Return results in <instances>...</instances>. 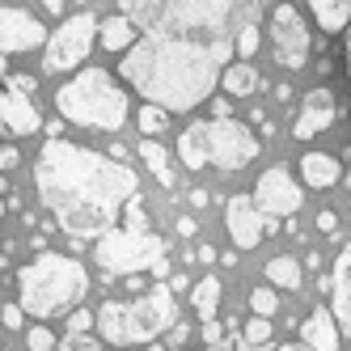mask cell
Segmentation results:
<instances>
[{"instance_id":"26","label":"cell","mask_w":351,"mask_h":351,"mask_svg":"<svg viewBox=\"0 0 351 351\" xmlns=\"http://www.w3.org/2000/svg\"><path fill=\"white\" fill-rule=\"evenodd\" d=\"M271 317H250L245 326H241V330H237V351H263L267 343H271Z\"/></svg>"},{"instance_id":"50","label":"cell","mask_w":351,"mask_h":351,"mask_svg":"<svg viewBox=\"0 0 351 351\" xmlns=\"http://www.w3.org/2000/svg\"><path fill=\"white\" fill-rule=\"evenodd\" d=\"M0 72H5V51H0Z\"/></svg>"},{"instance_id":"48","label":"cell","mask_w":351,"mask_h":351,"mask_svg":"<svg viewBox=\"0 0 351 351\" xmlns=\"http://www.w3.org/2000/svg\"><path fill=\"white\" fill-rule=\"evenodd\" d=\"M9 191V178H5V173H0V195H5Z\"/></svg>"},{"instance_id":"25","label":"cell","mask_w":351,"mask_h":351,"mask_svg":"<svg viewBox=\"0 0 351 351\" xmlns=\"http://www.w3.org/2000/svg\"><path fill=\"white\" fill-rule=\"evenodd\" d=\"M140 161H148V169L157 173L161 186H173V169H169V153L157 144V136H144L140 140Z\"/></svg>"},{"instance_id":"24","label":"cell","mask_w":351,"mask_h":351,"mask_svg":"<svg viewBox=\"0 0 351 351\" xmlns=\"http://www.w3.org/2000/svg\"><path fill=\"white\" fill-rule=\"evenodd\" d=\"M220 85H224V93H229V97H250L263 81H258V72L250 68V64H233V68H224Z\"/></svg>"},{"instance_id":"1","label":"cell","mask_w":351,"mask_h":351,"mask_svg":"<svg viewBox=\"0 0 351 351\" xmlns=\"http://www.w3.org/2000/svg\"><path fill=\"white\" fill-rule=\"evenodd\" d=\"M34 186L43 208L60 220V229L72 241H85L106 233L119 220L123 204L136 195V173L128 165H119L114 157H102L93 148L51 136L38 153Z\"/></svg>"},{"instance_id":"4","label":"cell","mask_w":351,"mask_h":351,"mask_svg":"<svg viewBox=\"0 0 351 351\" xmlns=\"http://www.w3.org/2000/svg\"><path fill=\"white\" fill-rule=\"evenodd\" d=\"M173 317H178V300L165 280H157L148 288V296L136 300H106L93 313V326L102 330V343L114 347H132V343H153L157 335H165Z\"/></svg>"},{"instance_id":"38","label":"cell","mask_w":351,"mask_h":351,"mask_svg":"<svg viewBox=\"0 0 351 351\" xmlns=\"http://www.w3.org/2000/svg\"><path fill=\"white\" fill-rule=\"evenodd\" d=\"M195 229H199L195 216H178V237H195Z\"/></svg>"},{"instance_id":"37","label":"cell","mask_w":351,"mask_h":351,"mask_svg":"<svg viewBox=\"0 0 351 351\" xmlns=\"http://www.w3.org/2000/svg\"><path fill=\"white\" fill-rule=\"evenodd\" d=\"M9 89H17V93H34V77H21V72H13V77H9Z\"/></svg>"},{"instance_id":"8","label":"cell","mask_w":351,"mask_h":351,"mask_svg":"<svg viewBox=\"0 0 351 351\" xmlns=\"http://www.w3.org/2000/svg\"><path fill=\"white\" fill-rule=\"evenodd\" d=\"M93 38H97V17L93 13H72L68 21H60L56 34L47 38V56H43V68L47 72H68L77 68L89 51H93Z\"/></svg>"},{"instance_id":"27","label":"cell","mask_w":351,"mask_h":351,"mask_svg":"<svg viewBox=\"0 0 351 351\" xmlns=\"http://www.w3.org/2000/svg\"><path fill=\"white\" fill-rule=\"evenodd\" d=\"M119 5H123V13L136 21V30H140V26H157V21H161L165 0H119Z\"/></svg>"},{"instance_id":"36","label":"cell","mask_w":351,"mask_h":351,"mask_svg":"<svg viewBox=\"0 0 351 351\" xmlns=\"http://www.w3.org/2000/svg\"><path fill=\"white\" fill-rule=\"evenodd\" d=\"M317 229H322L326 237H339V216H335V212H322V216H317Z\"/></svg>"},{"instance_id":"9","label":"cell","mask_w":351,"mask_h":351,"mask_svg":"<svg viewBox=\"0 0 351 351\" xmlns=\"http://www.w3.org/2000/svg\"><path fill=\"white\" fill-rule=\"evenodd\" d=\"M250 161H258V140L250 136L245 123H237V119H212L208 123V165L241 169Z\"/></svg>"},{"instance_id":"3","label":"cell","mask_w":351,"mask_h":351,"mask_svg":"<svg viewBox=\"0 0 351 351\" xmlns=\"http://www.w3.org/2000/svg\"><path fill=\"white\" fill-rule=\"evenodd\" d=\"M85 292H89V271L72 254L38 250V254L17 271V305L34 322L68 313Z\"/></svg>"},{"instance_id":"19","label":"cell","mask_w":351,"mask_h":351,"mask_svg":"<svg viewBox=\"0 0 351 351\" xmlns=\"http://www.w3.org/2000/svg\"><path fill=\"white\" fill-rule=\"evenodd\" d=\"M178 157L186 169H204L208 165V123H191L178 140Z\"/></svg>"},{"instance_id":"30","label":"cell","mask_w":351,"mask_h":351,"mask_svg":"<svg viewBox=\"0 0 351 351\" xmlns=\"http://www.w3.org/2000/svg\"><path fill=\"white\" fill-rule=\"evenodd\" d=\"M250 309H254L258 317H271L275 309H280V296H275V288H271V284L250 288Z\"/></svg>"},{"instance_id":"31","label":"cell","mask_w":351,"mask_h":351,"mask_svg":"<svg viewBox=\"0 0 351 351\" xmlns=\"http://www.w3.org/2000/svg\"><path fill=\"white\" fill-rule=\"evenodd\" d=\"M26 347L30 351H56V330H47V322H34L26 330Z\"/></svg>"},{"instance_id":"20","label":"cell","mask_w":351,"mask_h":351,"mask_svg":"<svg viewBox=\"0 0 351 351\" xmlns=\"http://www.w3.org/2000/svg\"><path fill=\"white\" fill-rule=\"evenodd\" d=\"M97 38H102L106 51H123V47L136 43V21H132L128 13L106 17V21H97Z\"/></svg>"},{"instance_id":"21","label":"cell","mask_w":351,"mask_h":351,"mask_svg":"<svg viewBox=\"0 0 351 351\" xmlns=\"http://www.w3.org/2000/svg\"><path fill=\"white\" fill-rule=\"evenodd\" d=\"M309 9L317 13V26L326 34H339L351 21V0H309Z\"/></svg>"},{"instance_id":"6","label":"cell","mask_w":351,"mask_h":351,"mask_svg":"<svg viewBox=\"0 0 351 351\" xmlns=\"http://www.w3.org/2000/svg\"><path fill=\"white\" fill-rule=\"evenodd\" d=\"M93 258L102 263L106 275H132V271H144L165 258V241L157 233H148V216L140 208V199L132 195L123 204V224L114 220L106 233L93 237Z\"/></svg>"},{"instance_id":"43","label":"cell","mask_w":351,"mask_h":351,"mask_svg":"<svg viewBox=\"0 0 351 351\" xmlns=\"http://www.w3.org/2000/svg\"><path fill=\"white\" fill-rule=\"evenodd\" d=\"M216 263H224V267H237V250H224V254H220Z\"/></svg>"},{"instance_id":"10","label":"cell","mask_w":351,"mask_h":351,"mask_svg":"<svg viewBox=\"0 0 351 351\" xmlns=\"http://www.w3.org/2000/svg\"><path fill=\"white\" fill-rule=\"evenodd\" d=\"M271 51L284 68H305L309 64V30H305V21H300V13L288 0H280L275 13H271Z\"/></svg>"},{"instance_id":"54","label":"cell","mask_w":351,"mask_h":351,"mask_svg":"<svg viewBox=\"0 0 351 351\" xmlns=\"http://www.w3.org/2000/svg\"><path fill=\"white\" fill-rule=\"evenodd\" d=\"M77 5H81V0H77Z\"/></svg>"},{"instance_id":"40","label":"cell","mask_w":351,"mask_h":351,"mask_svg":"<svg viewBox=\"0 0 351 351\" xmlns=\"http://www.w3.org/2000/svg\"><path fill=\"white\" fill-rule=\"evenodd\" d=\"M212 119H229V102H224V97H220V102H212Z\"/></svg>"},{"instance_id":"23","label":"cell","mask_w":351,"mask_h":351,"mask_svg":"<svg viewBox=\"0 0 351 351\" xmlns=\"http://www.w3.org/2000/svg\"><path fill=\"white\" fill-rule=\"evenodd\" d=\"M267 280H271V288H288V292H296L300 288V263L292 258V254H275L271 263H267Z\"/></svg>"},{"instance_id":"32","label":"cell","mask_w":351,"mask_h":351,"mask_svg":"<svg viewBox=\"0 0 351 351\" xmlns=\"http://www.w3.org/2000/svg\"><path fill=\"white\" fill-rule=\"evenodd\" d=\"M60 351H102V343H97V339H89V330L85 335H64V343H60Z\"/></svg>"},{"instance_id":"41","label":"cell","mask_w":351,"mask_h":351,"mask_svg":"<svg viewBox=\"0 0 351 351\" xmlns=\"http://www.w3.org/2000/svg\"><path fill=\"white\" fill-rule=\"evenodd\" d=\"M275 102H292V85H275Z\"/></svg>"},{"instance_id":"35","label":"cell","mask_w":351,"mask_h":351,"mask_svg":"<svg viewBox=\"0 0 351 351\" xmlns=\"http://www.w3.org/2000/svg\"><path fill=\"white\" fill-rule=\"evenodd\" d=\"M17 161H21V157H17V148H13V144H0V173L17 169Z\"/></svg>"},{"instance_id":"33","label":"cell","mask_w":351,"mask_h":351,"mask_svg":"<svg viewBox=\"0 0 351 351\" xmlns=\"http://www.w3.org/2000/svg\"><path fill=\"white\" fill-rule=\"evenodd\" d=\"M64 330H72V335L93 330V313L89 309H68V326H64Z\"/></svg>"},{"instance_id":"12","label":"cell","mask_w":351,"mask_h":351,"mask_svg":"<svg viewBox=\"0 0 351 351\" xmlns=\"http://www.w3.org/2000/svg\"><path fill=\"white\" fill-rule=\"evenodd\" d=\"M254 204L263 216L271 220H284V216H296L300 204H305V195H300V182L292 178L288 169H267L258 186H254Z\"/></svg>"},{"instance_id":"18","label":"cell","mask_w":351,"mask_h":351,"mask_svg":"<svg viewBox=\"0 0 351 351\" xmlns=\"http://www.w3.org/2000/svg\"><path fill=\"white\" fill-rule=\"evenodd\" d=\"M300 178H305V186H335L343 178V165L330 157V153H305L300 157Z\"/></svg>"},{"instance_id":"28","label":"cell","mask_w":351,"mask_h":351,"mask_svg":"<svg viewBox=\"0 0 351 351\" xmlns=\"http://www.w3.org/2000/svg\"><path fill=\"white\" fill-rule=\"evenodd\" d=\"M165 119H169V110L157 106V102H144L140 114H136V123H140V132H144V136H161V132H165Z\"/></svg>"},{"instance_id":"17","label":"cell","mask_w":351,"mask_h":351,"mask_svg":"<svg viewBox=\"0 0 351 351\" xmlns=\"http://www.w3.org/2000/svg\"><path fill=\"white\" fill-rule=\"evenodd\" d=\"M38 128H43V119L30 106V93L9 89V97H5V132H13V136H34Z\"/></svg>"},{"instance_id":"22","label":"cell","mask_w":351,"mask_h":351,"mask_svg":"<svg viewBox=\"0 0 351 351\" xmlns=\"http://www.w3.org/2000/svg\"><path fill=\"white\" fill-rule=\"evenodd\" d=\"M220 296H224V288H220V280L216 275H204L195 288H191V305H195V313L199 317H216V309H220Z\"/></svg>"},{"instance_id":"52","label":"cell","mask_w":351,"mask_h":351,"mask_svg":"<svg viewBox=\"0 0 351 351\" xmlns=\"http://www.w3.org/2000/svg\"><path fill=\"white\" fill-rule=\"evenodd\" d=\"M0 339H5V326H0Z\"/></svg>"},{"instance_id":"7","label":"cell","mask_w":351,"mask_h":351,"mask_svg":"<svg viewBox=\"0 0 351 351\" xmlns=\"http://www.w3.org/2000/svg\"><path fill=\"white\" fill-rule=\"evenodd\" d=\"M233 5H237V0H165L157 30H165V34H195V30H204V34H212V43L229 38Z\"/></svg>"},{"instance_id":"46","label":"cell","mask_w":351,"mask_h":351,"mask_svg":"<svg viewBox=\"0 0 351 351\" xmlns=\"http://www.w3.org/2000/svg\"><path fill=\"white\" fill-rule=\"evenodd\" d=\"M5 97H9V93L0 89V132H5Z\"/></svg>"},{"instance_id":"5","label":"cell","mask_w":351,"mask_h":351,"mask_svg":"<svg viewBox=\"0 0 351 351\" xmlns=\"http://www.w3.org/2000/svg\"><path fill=\"white\" fill-rule=\"evenodd\" d=\"M60 119L81 123V128H97V132H119L128 119V93L110 77L106 68H81L60 93H56Z\"/></svg>"},{"instance_id":"39","label":"cell","mask_w":351,"mask_h":351,"mask_svg":"<svg viewBox=\"0 0 351 351\" xmlns=\"http://www.w3.org/2000/svg\"><path fill=\"white\" fill-rule=\"evenodd\" d=\"M186 199H191V208H208V191H204V186H195Z\"/></svg>"},{"instance_id":"16","label":"cell","mask_w":351,"mask_h":351,"mask_svg":"<svg viewBox=\"0 0 351 351\" xmlns=\"http://www.w3.org/2000/svg\"><path fill=\"white\" fill-rule=\"evenodd\" d=\"M300 343L313 347V351H339V322L326 305H317L305 322H300Z\"/></svg>"},{"instance_id":"34","label":"cell","mask_w":351,"mask_h":351,"mask_svg":"<svg viewBox=\"0 0 351 351\" xmlns=\"http://www.w3.org/2000/svg\"><path fill=\"white\" fill-rule=\"evenodd\" d=\"M21 322H26V309L9 300V305L0 309V326H5V330H21Z\"/></svg>"},{"instance_id":"47","label":"cell","mask_w":351,"mask_h":351,"mask_svg":"<svg viewBox=\"0 0 351 351\" xmlns=\"http://www.w3.org/2000/svg\"><path fill=\"white\" fill-rule=\"evenodd\" d=\"M347 77H351V34H347Z\"/></svg>"},{"instance_id":"53","label":"cell","mask_w":351,"mask_h":351,"mask_svg":"<svg viewBox=\"0 0 351 351\" xmlns=\"http://www.w3.org/2000/svg\"><path fill=\"white\" fill-rule=\"evenodd\" d=\"M173 351H186V347H173Z\"/></svg>"},{"instance_id":"14","label":"cell","mask_w":351,"mask_h":351,"mask_svg":"<svg viewBox=\"0 0 351 351\" xmlns=\"http://www.w3.org/2000/svg\"><path fill=\"white\" fill-rule=\"evenodd\" d=\"M335 93L326 89V85H317V89H309L305 93V106H300V114H296V123H292V136L296 140H313L317 132H326L335 123Z\"/></svg>"},{"instance_id":"2","label":"cell","mask_w":351,"mask_h":351,"mask_svg":"<svg viewBox=\"0 0 351 351\" xmlns=\"http://www.w3.org/2000/svg\"><path fill=\"white\" fill-rule=\"evenodd\" d=\"M233 56V38L195 43L186 34L153 30L148 38L128 47V60L119 64L123 81L144 93V102L165 110H195L216 85V68Z\"/></svg>"},{"instance_id":"11","label":"cell","mask_w":351,"mask_h":351,"mask_svg":"<svg viewBox=\"0 0 351 351\" xmlns=\"http://www.w3.org/2000/svg\"><path fill=\"white\" fill-rule=\"evenodd\" d=\"M224 229L233 237V250H254V245H263V237L275 233V220L263 216L250 195H233L229 208H224Z\"/></svg>"},{"instance_id":"13","label":"cell","mask_w":351,"mask_h":351,"mask_svg":"<svg viewBox=\"0 0 351 351\" xmlns=\"http://www.w3.org/2000/svg\"><path fill=\"white\" fill-rule=\"evenodd\" d=\"M47 30L38 26V21L26 13V9H0V51H34V47H43Z\"/></svg>"},{"instance_id":"42","label":"cell","mask_w":351,"mask_h":351,"mask_svg":"<svg viewBox=\"0 0 351 351\" xmlns=\"http://www.w3.org/2000/svg\"><path fill=\"white\" fill-rule=\"evenodd\" d=\"M199 263H216V245H199Z\"/></svg>"},{"instance_id":"45","label":"cell","mask_w":351,"mask_h":351,"mask_svg":"<svg viewBox=\"0 0 351 351\" xmlns=\"http://www.w3.org/2000/svg\"><path fill=\"white\" fill-rule=\"evenodd\" d=\"M43 9H47V13H60V9H64V0H43Z\"/></svg>"},{"instance_id":"49","label":"cell","mask_w":351,"mask_h":351,"mask_svg":"<svg viewBox=\"0 0 351 351\" xmlns=\"http://www.w3.org/2000/svg\"><path fill=\"white\" fill-rule=\"evenodd\" d=\"M5 212H9V204H5V199H0V216H5Z\"/></svg>"},{"instance_id":"15","label":"cell","mask_w":351,"mask_h":351,"mask_svg":"<svg viewBox=\"0 0 351 351\" xmlns=\"http://www.w3.org/2000/svg\"><path fill=\"white\" fill-rule=\"evenodd\" d=\"M330 313L339 326L351 330V245L339 250L335 271H330Z\"/></svg>"},{"instance_id":"51","label":"cell","mask_w":351,"mask_h":351,"mask_svg":"<svg viewBox=\"0 0 351 351\" xmlns=\"http://www.w3.org/2000/svg\"><path fill=\"white\" fill-rule=\"evenodd\" d=\"M347 191H351V173H347Z\"/></svg>"},{"instance_id":"29","label":"cell","mask_w":351,"mask_h":351,"mask_svg":"<svg viewBox=\"0 0 351 351\" xmlns=\"http://www.w3.org/2000/svg\"><path fill=\"white\" fill-rule=\"evenodd\" d=\"M233 51H237V60H254V51H258V26L254 21H241L237 26V38H233Z\"/></svg>"},{"instance_id":"44","label":"cell","mask_w":351,"mask_h":351,"mask_svg":"<svg viewBox=\"0 0 351 351\" xmlns=\"http://www.w3.org/2000/svg\"><path fill=\"white\" fill-rule=\"evenodd\" d=\"M275 351H313V347H305V343H284V347H275Z\"/></svg>"}]
</instances>
